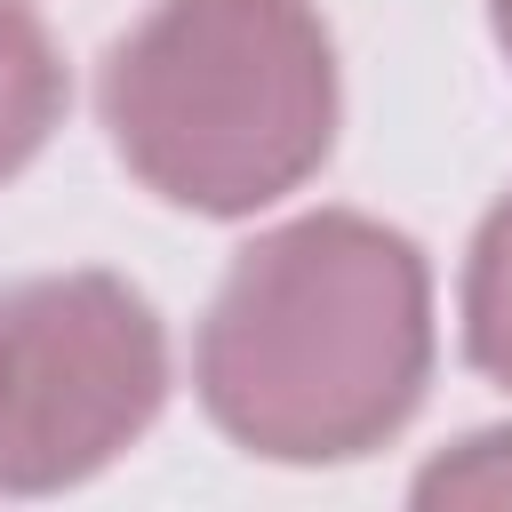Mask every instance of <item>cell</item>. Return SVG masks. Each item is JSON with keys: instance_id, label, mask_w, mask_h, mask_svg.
<instances>
[{"instance_id": "cell-1", "label": "cell", "mask_w": 512, "mask_h": 512, "mask_svg": "<svg viewBox=\"0 0 512 512\" xmlns=\"http://www.w3.org/2000/svg\"><path fill=\"white\" fill-rule=\"evenodd\" d=\"M224 440L272 464H344L392 440L432 376V272L408 232L320 208L232 256L192 344Z\"/></svg>"}, {"instance_id": "cell-2", "label": "cell", "mask_w": 512, "mask_h": 512, "mask_svg": "<svg viewBox=\"0 0 512 512\" xmlns=\"http://www.w3.org/2000/svg\"><path fill=\"white\" fill-rule=\"evenodd\" d=\"M112 152L192 216H256L336 144V40L312 0H152L96 72Z\"/></svg>"}, {"instance_id": "cell-3", "label": "cell", "mask_w": 512, "mask_h": 512, "mask_svg": "<svg viewBox=\"0 0 512 512\" xmlns=\"http://www.w3.org/2000/svg\"><path fill=\"white\" fill-rule=\"evenodd\" d=\"M168 400L160 312L120 272L0 280V496L104 472Z\"/></svg>"}, {"instance_id": "cell-4", "label": "cell", "mask_w": 512, "mask_h": 512, "mask_svg": "<svg viewBox=\"0 0 512 512\" xmlns=\"http://www.w3.org/2000/svg\"><path fill=\"white\" fill-rule=\"evenodd\" d=\"M64 120V56L32 0H0V184L56 136Z\"/></svg>"}, {"instance_id": "cell-5", "label": "cell", "mask_w": 512, "mask_h": 512, "mask_svg": "<svg viewBox=\"0 0 512 512\" xmlns=\"http://www.w3.org/2000/svg\"><path fill=\"white\" fill-rule=\"evenodd\" d=\"M464 360L512 392V192L480 216L464 264Z\"/></svg>"}, {"instance_id": "cell-6", "label": "cell", "mask_w": 512, "mask_h": 512, "mask_svg": "<svg viewBox=\"0 0 512 512\" xmlns=\"http://www.w3.org/2000/svg\"><path fill=\"white\" fill-rule=\"evenodd\" d=\"M416 504H512V432H472L416 472Z\"/></svg>"}, {"instance_id": "cell-7", "label": "cell", "mask_w": 512, "mask_h": 512, "mask_svg": "<svg viewBox=\"0 0 512 512\" xmlns=\"http://www.w3.org/2000/svg\"><path fill=\"white\" fill-rule=\"evenodd\" d=\"M488 16H496V40H504V56H512V0H488Z\"/></svg>"}]
</instances>
